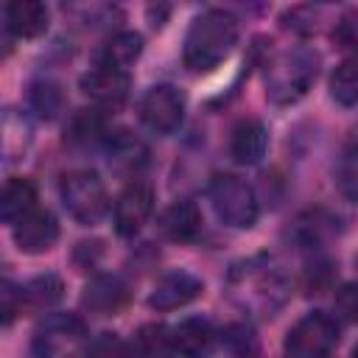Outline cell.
Listing matches in <instances>:
<instances>
[{
  "instance_id": "cell-9",
  "label": "cell",
  "mask_w": 358,
  "mask_h": 358,
  "mask_svg": "<svg viewBox=\"0 0 358 358\" xmlns=\"http://www.w3.org/2000/svg\"><path fill=\"white\" fill-rule=\"evenodd\" d=\"M154 213V187L148 182H129L115 199V229L120 238H134Z\"/></svg>"
},
{
  "instance_id": "cell-11",
  "label": "cell",
  "mask_w": 358,
  "mask_h": 358,
  "mask_svg": "<svg viewBox=\"0 0 358 358\" xmlns=\"http://www.w3.org/2000/svg\"><path fill=\"white\" fill-rule=\"evenodd\" d=\"M129 70L95 64L81 76V92L98 106H120L129 98Z\"/></svg>"
},
{
  "instance_id": "cell-22",
  "label": "cell",
  "mask_w": 358,
  "mask_h": 358,
  "mask_svg": "<svg viewBox=\"0 0 358 358\" xmlns=\"http://www.w3.org/2000/svg\"><path fill=\"white\" fill-rule=\"evenodd\" d=\"M336 182H338V190L350 201H358V131L350 134V140L341 151V159L336 168Z\"/></svg>"
},
{
  "instance_id": "cell-19",
  "label": "cell",
  "mask_w": 358,
  "mask_h": 358,
  "mask_svg": "<svg viewBox=\"0 0 358 358\" xmlns=\"http://www.w3.org/2000/svg\"><path fill=\"white\" fill-rule=\"evenodd\" d=\"M36 187L31 179L25 176H11L3 185V196H0V215L8 227H14L22 215H28L31 210H36Z\"/></svg>"
},
{
  "instance_id": "cell-27",
  "label": "cell",
  "mask_w": 358,
  "mask_h": 358,
  "mask_svg": "<svg viewBox=\"0 0 358 358\" xmlns=\"http://www.w3.org/2000/svg\"><path fill=\"white\" fill-rule=\"evenodd\" d=\"M333 39H336L341 48H350V45L358 48V11H347V14L338 20V25H336V31H333Z\"/></svg>"
},
{
  "instance_id": "cell-3",
  "label": "cell",
  "mask_w": 358,
  "mask_h": 358,
  "mask_svg": "<svg viewBox=\"0 0 358 358\" xmlns=\"http://www.w3.org/2000/svg\"><path fill=\"white\" fill-rule=\"evenodd\" d=\"M31 350L34 358H87V324L76 313H50L34 330Z\"/></svg>"
},
{
  "instance_id": "cell-18",
  "label": "cell",
  "mask_w": 358,
  "mask_h": 358,
  "mask_svg": "<svg viewBox=\"0 0 358 358\" xmlns=\"http://www.w3.org/2000/svg\"><path fill=\"white\" fill-rule=\"evenodd\" d=\"M64 296V282L56 274H39L17 288V310L20 313H42L50 310Z\"/></svg>"
},
{
  "instance_id": "cell-23",
  "label": "cell",
  "mask_w": 358,
  "mask_h": 358,
  "mask_svg": "<svg viewBox=\"0 0 358 358\" xmlns=\"http://www.w3.org/2000/svg\"><path fill=\"white\" fill-rule=\"evenodd\" d=\"M330 95L341 106L358 103V62H344L330 76Z\"/></svg>"
},
{
  "instance_id": "cell-6",
  "label": "cell",
  "mask_w": 358,
  "mask_h": 358,
  "mask_svg": "<svg viewBox=\"0 0 358 358\" xmlns=\"http://www.w3.org/2000/svg\"><path fill=\"white\" fill-rule=\"evenodd\" d=\"M229 282H232V291L238 294L241 305L255 308L260 313H271L274 308H280L288 294L285 277L268 263H246L243 268L232 271Z\"/></svg>"
},
{
  "instance_id": "cell-10",
  "label": "cell",
  "mask_w": 358,
  "mask_h": 358,
  "mask_svg": "<svg viewBox=\"0 0 358 358\" xmlns=\"http://www.w3.org/2000/svg\"><path fill=\"white\" fill-rule=\"evenodd\" d=\"M11 238L17 243L20 252L25 255H42L48 252L56 241H59V221L50 210L36 207L28 215H22L14 227H11Z\"/></svg>"
},
{
  "instance_id": "cell-4",
  "label": "cell",
  "mask_w": 358,
  "mask_h": 358,
  "mask_svg": "<svg viewBox=\"0 0 358 358\" xmlns=\"http://www.w3.org/2000/svg\"><path fill=\"white\" fill-rule=\"evenodd\" d=\"M59 196H62V204L70 213V218L84 227L98 224L103 218V213L109 210V196H106L103 179L90 168L64 173L59 179Z\"/></svg>"
},
{
  "instance_id": "cell-14",
  "label": "cell",
  "mask_w": 358,
  "mask_h": 358,
  "mask_svg": "<svg viewBox=\"0 0 358 358\" xmlns=\"http://www.w3.org/2000/svg\"><path fill=\"white\" fill-rule=\"evenodd\" d=\"M3 20L14 39H36L48 31L50 11L39 0H11L3 6Z\"/></svg>"
},
{
  "instance_id": "cell-8",
  "label": "cell",
  "mask_w": 358,
  "mask_h": 358,
  "mask_svg": "<svg viewBox=\"0 0 358 358\" xmlns=\"http://www.w3.org/2000/svg\"><path fill=\"white\" fill-rule=\"evenodd\" d=\"M137 115L148 131H154L159 137L173 134L185 120V95L173 84H154L140 98Z\"/></svg>"
},
{
  "instance_id": "cell-5",
  "label": "cell",
  "mask_w": 358,
  "mask_h": 358,
  "mask_svg": "<svg viewBox=\"0 0 358 358\" xmlns=\"http://www.w3.org/2000/svg\"><path fill=\"white\" fill-rule=\"evenodd\" d=\"M207 196H210L215 215L227 227H232V229L255 227L260 207H257V196L246 179H241L235 173H218V176H213Z\"/></svg>"
},
{
  "instance_id": "cell-26",
  "label": "cell",
  "mask_w": 358,
  "mask_h": 358,
  "mask_svg": "<svg viewBox=\"0 0 358 358\" xmlns=\"http://www.w3.org/2000/svg\"><path fill=\"white\" fill-rule=\"evenodd\" d=\"M336 310L347 322H355L358 324V282H344L336 291Z\"/></svg>"
},
{
  "instance_id": "cell-15",
  "label": "cell",
  "mask_w": 358,
  "mask_h": 358,
  "mask_svg": "<svg viewBox=\"0 0 358 358\" xmlns=\"http://www.w3.org/2000/svg\"><path fill=\"white\" fill-rule=\"evenodd\" d=\"M215 341V330L207 319H199V316H187L182 319L179 324L171 327V347H173V355H182V358H201L210 352Z\"/></svg>"
},
{
  "instance_id": "cell-7",
  "label": "cell",
  "mask_w": 358,
  "mask_h": 358,
  "mask_svg": "<svg viewBox=\"0 0 358 358\" xmlns=\"http://www.w3.org/2000/svg\"><path fill=\"white\" fill-rule=\"evenodd\" d=\"M341 327L336 316L324 310L305 313L285 336V355L288 358H330L338 347Z\"/></svg>"
},
{
  "instance_id": "cell-13",
  "label": "cell",
  "mask_w": 358,
  "mask_h": 358,
  "mask_svg": "<svg viewBox=\"0 0 358 358\" xmlns=\"http://www.w3.org/2000/svg\"><path fill=\"white\" fill-rule=\"evenodd\" d=\"M201 291H204V282L196 274H190V271H168L154 282V288L148 294V308H154V310H176V308H185L187 302H193Z\"/></svg>"
},
{
  "instance_id": "cell-17",
  "label": "cell",
  "mask_w": 358,
  "mask_h": 358,
  "mask_svg": "<svg viewBox=\"0 0 358 358\" xmlns=\"http://www.w3.org/2000/svg\"><path fill=\"white\" fill-rule=\"evenodd\" d=\"M201 229V213L196 207V201L190 199H179L173 204H168L159 215V232L173 241V243H187L199 235Z\"/></svg>"
},
{
  "instance_id": "cell-21",
  "label": "cell",
  "mask_w": 358,
  "mask_h": 358,
  "mask_svg": "<svg viewBox=\"0 0 358 358\" xmlns=\"http://www.w3.org/2000/svg\"><path fill=\"white\" fill-rule=\"evenodd\" d=\"M131 358H171L173 347H171V330L165 324H143L137 327L131 344H129Z\"/></svg>"
},
{
  "instance_id": "cell-12",
  "label": "cell",
  "mask_w": 358,
  "mask_h": 358,
  "mask_svg": "<svg viewBox=\"0 0 358 358\" xmlns=\"http://www.w3.org/2000/svg\"><path fill=\"white\" fill-rule=\"evenodd\" d=\"M129 305V285L115 274H98L84 285L81 308L90 316H117Z\"/></svg>"
},
{
  "instance_id": "cell-25",
  "label": "cell",
  "mask_w": 358,
  "mask_h": 358,
  "mask_svg": "<svg viewBox=\"0 0 358 358\" xmlns=\"http://www.w3.org/2000/svg\"><path fill=\"white\" fill-rule=\"evenodd\" d=\"M87 358H131V352H129V344L117 333H98L90 341Z\"/></svg>"
},
{
  "instance_id": "cell-2",
  "label": "cell",
  "mask_w": 358,
  "mask_h": 358,
  "mask_svg": "<svg viewBox=\"0 0 358 358\" xmlns=\"http://www.w3.org/2000/svg\"><path fill=\"white\" fill-rule=\"evenodd\" d=\"M319 76V53L310 48H288L268 59L263 81L266 95L277 106H291L308 95Z\"/></svg>"
},
{
  "instance_id": "cell-24",
  "label": "cell",
  "mask_w": 358,
  "mask_h": 358,
  "mask_svg": "<svg viewBox=\"0 0 358 358\" xmlns=\"http://www.w3.org/2000/svg\"><path fill=\"white\" fill-rule=\"evenodd\" d=\"M62 103H64V95H62V87L59 84H53V81H36L31 87V106L42 117H56L62 112Z\"/></svg>"
},
{
  "instance_id": "cell-16",
  "label": "cell",
  "mask_w": 358,
  "mask_h": 358,
  "mask_svg": "<svg viewBox=\"0 0 358 358\" xmlns=\"http://www.w3.org/2000/svg\"><path fill=\"white\" fill-rule=\"evenodd\" d=\"M266 148H268V131H266V126L260 120L249 117V120H241L232 129L229 157L238 165H257L266 157Z\"/></svg>"
},
{
  "instance_id": "cell-29",
  "label": "cell",
  "mask_w": 358,
  "mask_h": 358,
  "mask_svg": "<svg viewBox=\"0 0 358 358\" xmlns=\"http://www.w3.org/2000/svg\"><path fill=\"white\" fill-rule=\"evenodd\" d=\"M355 268H358V255H355Z\"/></svg>"
},
{
  "instance_id": "cell-28",
  "label": "cell",
  "mask_w": 358,
  "mask_h": 358,
  "mask_svg": "<svg viewBox=\"0 0 358 358\" xmlns=\"http://www.w3.org/2000/svg\"><path fill=\"white\" fill-rule=\"evenodd\" d=\"M352 358H358V344H355V350H352Z\"/></svg>"
},
{
  "instance_id": "cell-20",
  "label": "cell",
  "mask_w": 358,
  "mask_h": 358,
  "mask_svg": "<svg viewBox=\"0 0 358 358\" xmlns=\"http://www.w3.org/2000/svg\"><path fill=\"white\" fill-rule=\"evenodd\" d=\"M143 53V36L137 31H117L115 36L106 39V45L101 48L98 64H109L117 70H129L137 56Z\"/></svg>"
},
{
  "instance_id": "cell-1",
  "label": "cell",
  "mask_w": 358,
  "mask_h": 358,
  "mask_svg": "<svg viewBox=\"0 0 358 358\" xmlns=\"http://www.w3.org/2000/svg\"><path fill=\"white\" fill-rule=\"evenodd\" d=\"M235 45H238V20L224 8H207L190 22L185 34L182 62L193 73H210L221 62H227Z\"/></svg>"
}]
</instances>
